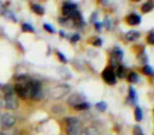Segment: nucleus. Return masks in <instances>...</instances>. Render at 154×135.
I'll use <instances>...</instances> for the list:
<instances>
[{
  "instance_id": "12",
  "label": "nucleus",
  "mask_w": 154,
  "mask_h": 135,
  "mask_svg": "<svg viewBox=\"0 0 154 135\" xmlns=\"http://www.w3.org/2000/svg\"><path fill=\"white\" fill-rule=\"evenodd\" d=\"M82 135H100L98 129L95 127H88L85 130H82Z\"/></svg>"
},
{
  "instance_id": "4",
  "label": "nucleus",
  "mask_w": 154,
  "mask_h": 135,
  "mask_svg": "<svg viewBox=\"0 0 154 135\" xmlns=\"http://www.w3.org/2000/svg\"><path fill=\"white\" fill-rule=\"evenodd\" d=\"M62 13H63L64 17L68 19H80V13L77 10L76 5L72 2H66L63 5V9H62Z\"/></svg>"
},
{
  "instance_id": "24",
  "label": "nucleus",
  "mask_w": 154,
  "mask_h": 135,
  "mask_svg": "<svg viewBox=\"0 0 154 135\" xmlns=\"http://www.w3.org/2000/svg\"><path fill=\"white\" fill-rule=\"evenodd\" d=\"M133 134L134 135H145V133H143V129H141L140 127L135 126L134 129H133Z\"/></svg>"
},
{
  "instance_id": "27",
  "label": "nucleus",
  "mask_w": 154,
  "mask_h": 135,
  "mask_svg": "<svg viewBox=\"0 0 154 135\" xmlns=\"http://www.w3.org/2000/svg\"><path fill=\"white\" fill-rule=\"evenodd\" d=\"M43 28H45V30H47L49 33H54L55 32V30H54V28H52L50 24H48V23H45L43 24Z\"/></svg>"
},
{
  "instance_id": "21",
  "label": "nucleus",
  "mask_w": 154,
  "mask_h": 135,
  "mask_svg": "<svg viewBox=\"0 0 154 135\" xmlns=\"http://www.w3.org/2000/svg\"><path fill=\"white\" fill-rule=\"evenodd\" d=\"M134 114H135V119H136L137 121H140V120L143 119V111H141L140 108H136Z\"/></svg>"
},
{
  "instance_id": "33",
  "label": "nucleus",
  "mask_w": 154,
  "mask_h": 135,
  "mask_svg": "<svg viewBox=\"0 0 154 135\" xmlns=\"http://www.w3.org/2000/svg\"><path fill=\"white\" fill-rule=\"evenodd\" d=\"M0 117H1V115H0ZM0 127H1V120H0Z\"/></svg>"
},
{
  "instance_id": "32",
  "label": "nucleus",
  "mask_w": 154,
  "mask_h": 135,
  "mask_svg": "<svg viewBox=\"0 0 154 135\" xmlns=\"http://www.w3.org/2000/svg\"><path fill=\"white\" fill-rule=\"evenodd\" d=\"M0 135H7V134L5 132H0Z\"/></svg>"
},
{
  "instance_id": "7",
  "label": "nucleus",
  "mask_w": 154,
  "mask_h": 135,
  "mask_svg": "<svg viewBox=\"0 0 154 135\" xmlns=\"http://www.w3.org/2000/svg\"><path fill=\"white\" fill-rule=\"evenodd\" d=\"M14 92L17 93V95L20 98H28V81L16 84V86L14 87Z\"/></svg>"
},
{
  "instance_id": "1",
  "label": "nucleus",
  "mask_w": 154,
  "mask_h": 135,
  "mask_svg": "<svg viewBox=\"0 0 154 135\" xmlns=\"http://www.w3.org/2000/svg\"><path fill=\"white\" fill-rule=\"evenodd\" d=\"M66 134L68 135H82V124L78 117H66Z\"/></svg>"
},
{
  "instance_id": "18",
  "label": "nucleus",
  "mask_w": 154,
  "mask_h": 135,
  "mask_svg": "<svg viewBox=\"0 0 154 135\" xmlns=\"http://www.w3.org/2000/svg\"><path fill=\"white\" fill-rule=\"evenodd\" d=\"M113 56L117 60H120L122 58V56H124V53H122V51L119 49V48H114V50H113Z\"/></svg>"
},
{
  "instance_id": "11",
  "label": "nucleus",
  "mask_w": 154,
  "mask_h": 135,
  "mask_svg": "<svg viewBox=\"0 0 154 135\" xmlns=\"http://www.w3.org/2000/svg\"><path fill=\"white\" fill-rule=\"evenodd\" d=\"M139 37H140V33H139L138 31H134V30L128 32L126 35V38L128 39L129 41H135V40H137Z\"/></svg>"
},
{
  "instance_id": "6",
  "label": "nucleus",
  "mask_w": 154,
  "mask_h": 135,
  "mask_svg": "<svg viewBox=\"0 0 154 135\" xmlns=\"http://www.w3.org/2000/svg\"><path fill=\"white\" fill-rule=\"evenodd\" d=\"M5 106L9 110H16L18 107V98L15 94L5 95Z\"/></svg>"
},
{
  "instance_id": "29",
  "label": "nucleus",
  "mask_w": 154,
  "mask_h": 135,
  "mask_svg": "<svg viewBox=\"0 0 154 135\" xmlns=\"http://www.w3.org/2000/svg\"><path fill=\"white\" fill-rule=\"evenodd\" d=\"M78 39H79V35H78V34H75L74 36H73L72 38H71V40H72L73 42H75V41H77Z\"/></svg>"
},
{
  "instance_id": "25",
  "label": "nucleus",
  "mask_w": 154,
  "mask_h": 135,
  "mask_svg": "<svg viewBox=\"0 0 154 135\" xmlns=\"http://www.w3.org/2000/svg\"><path fill=\"white\" fill-rule=\"evenodd\" d=\"M129 95H130V99L132 100V103H134V101L136 100V94H135V90L133 88H130V93H129Z\"/></svg>"
},
{
  "instance_id": "23",
  "label": "nucleus",
  "mask_w": 154,
  "mask_h": 135,
  "mask_svg": "<svg viewBox=\"0 0 154 135\" xmlns=\"http://www.w3.org/2000/svg\"><path fill=\"white\" fill-rule=\"evenodd\" d=\"M22 31L23 32H31V33H33L34 32V28H33L31 24H29V23H23L22 24Z\"/></svg>"
},
{
  "instance_id": "22",
  "label": "nucleus",
  "mask_w": 154,
  "mask_h": 135,
  "mask_svg": "<svg viewBox=\"0 0 154 135\" xmlns=\"http://www.w3.org/2000/svg\"><path fill=\"white\" fill-rule=\"evenodd\" d=\"M143 72L145 74H147V75H150V76L153 75V70H152L151 66H148V64H146V66L143 68Z\"/></svg>"
},
{
  "instance_id": "3",
  "label": "nucleus",
  "mask_w": 154,
  "mask_h": 135,
  "mask_svg": "<svg viewBox=\"0 0 154 135\" xmlns=\"http://www.w3.org/2000/svg\"><path fill=\"white\" fill-rule=\"evenodd\" d=\"M71 91V88L70 86H68V84H57V86H55L54 88L51 89V91H50V95H51V97L53 99H55V100H59V99H62L63 97H66V95L70 93Z\"/></svg>"
},
{
  "instance_id": "16",
  "label": "nucleus",
  "mask_w": 154,
  "mask_h": 135,
  "mask_svg": "<svg viewBox=\"0 0 154 135\" xmlns=\"http://www.w3.org/2000/svg\"><path fill=\"white\" fill-rule=\"evenodd\" d=\"M89 108H90V105L85 101V103H79V105L75 106L74 109L77 110V111H86V110H88Z\"/></svg>"
},
{
  "instance_id": "5",
  "label": "nucleus",
  "mask_w": 154,
  "mask_h": 135,
  "mask_svg": "<svg viewBox=\"0 0 154 135\" xmlns=\"http://www.w3.org/2000/svg\"><path fill=\"white\" fill-rule=\"evenodd\" d=\"M1 120V126L5 129H10L12 127H14V124H16V118L14 115H12L11 113H5L1 115L0 117Z\"/></svg>"
},
{
  "instance_id": "19",
  "label": "nucleus",
  "mask_w": 154,
  "mask_h": 135,
  "mask_svg": "<svg viewBox=\"0 0 154 135\" xmlns=\"http://www.w3.org/2000/svg\"><path fill=\"white\" fill-rule=\"evenodd\" d=\"M3 90V92H5V95H10V94H15V92H14V88H12L11 86H9V84H5V86L1 87Z\"/></svg>"
},
{
  "instance_id": "14",
  "label": "nucleus",
  "mask_w": 154,
  "mask_h": 135,
  "mask_svg": "<svg viewBox=\"0 0 154 135\" xmlns=\"http://www.w3.org/2000/svg\"><path fill=\"white\" fill-rule=\"evenodd\" d=\"M32 11L34 12V13H36L37 15H43L45 14V9H43V7H41L40 5H32Z\"/></svg>"
},
{
  "instance_id": "10",
  "label": "nucleus",
  "mask_w": 154,
  "mask_h": 135,
  "mask_svg": "<svg viewBox=\"0 0 154 135\" xmlns=\"http://www.w3.org/2000/svg\"><path fill=\"white\" fill-rule=\"evenodd\" d=\"M127 21H128V23L130 24V26H137V24L140 23L141 18L139 15L133 13V14H130V15L127 17Z\"/></svg>"
},
{
  "instance_id": "2",
  "label": "nucleus",
  "mask_w": 154,
  "mask_h": 135,
  "mask_svg": "<svg viewBox=\"0 0 154 135\" xmlns=\"http://www.w3.org/2000/svg\"><path fill=\"white\" fill-rule=\"evenodd\" d=\"M43 95L41 84L37 80H29L28 81V98L32 100H39Z\"/></svg>"
},
{
  "instance_id": "13",
  "label": "nucleus",
  "mask_w": 154,
  "mask_h": 135,
  "mask_svg": "<svg viewBox=\"0 0 154 135\" xmlns=\"http://www.w3.org/2000/svg\"><path fill=\"white\" fill-rule=\"evenodd\" d=\"M116 77H119V78H125L127 76V70L124 66H118L117 68V71L115 73Z\"/></svg>"
},
{
  "instance_id": "28",
  "label": "nucleus",
  "mask_w": 154,
  "mask_h": 135,
  "mask_svg": "<svg viewBox=\"0 0 154 135\" xmlns=\"http://www.w3.org/2000/svg\"><path fill=\"white\" fill-rule=\"evenodd\" d=\"M57 56L59 57V59H60V61H62V62H68V60H66V56L63 55L62 53H60V52H57Z\"/></svg>"
},
{
  "instance_id": "30",
  "label": "nucleus",
  "mask_w": 154,
  "mask_h": 135,
  "mask_svg": "<svg viewBox=\"0 0 154 135\" xmlns=\"http://www.w3.org/2000/svg\"><path fill=\"white\" fill-rule=\"evenodd\" d=\"M93 44H94V45H98V47H99V45H101V39H99V38L96 39V40L93 42Z\"/></svg>"
},
{
  "instance_id": "34",
  "label": "nucleus",
  "mask_w": 154,
  "mask_h": 135,
  "mask_svg": "<svg viewBox=\"0 0 154 135\" xmlns=\"http://www.w3.org/2000/svg\"><path fill=\"white\" fill-rule=\"evenodd\" d=\"M0 89H1V84H0Z\"/></svg>"
},
{
  "instance_id": "9",
  "label": "nucleus",
  "mask_w": 154,
  "mask_h": 135,
  "mask_svg": "<svg viewBox=\"0 0 154 135\" xmlns=\"http://www.w3.org/2000/svg\"><path fill=\"white\" fill-rule=\"evenodd\" d=\"M66 103H68V105L72 106V107H75V106L79 105V103H85V97L82 96V94H79V93H76V94H72L68 98Z\"/></svg>"
},
{
  "instance_id": "15",
  "label": "nucleus",
  "mask_w": 154,
  "mask_h": 135,
  "mask_svg": "<svg viewBox=\"0 0 154 135\" xmlns=\"http://www.w3.org/2000/svg\"><path fill=\"white\" fill-rule=\"evenodd\" d=\"M152 10H153V3H152L151 1H148V2L143 3V7H141L143 13H149V12H151Z\"/></svg>"
},
{
  "instance_id": "8",
  "label": "nucleus",
  "mask_w": 154,
  "mask_h": 135,
  "mask_svg": "<svg viewBox=\"0 0 154 135\" xmlns=\"http://www.w3.org/2000/svg\"><path fill=\"white\" fill-rule=\"evenodd\" d=\"M103 78L108 84H116V76L115 72L111 69V68H107L105 71L103 72Z\"/></svg>"
},
{
  "instance_id": "31",
  "label": "nucleus",
  "mask_w": 154,
  "mask_h": 135,
  "mask_svg": "<svg viewBox=\"0 0 154 135\" xmlns=\"http://www.w3.org/2000/svg\"><path fill=\"white\" fill-rule=\"evenodd\" d=\"M2 106H3V99H2V97L0 96V109L2 108Z\"/></svg>"
},
{
  "instance_id": "17",
  "label": "nucleus",
  "mask_w": 154,
  "mask_h": 135,
  "mask_svg": "<svg viewBox=\"0 0 154 135\" xmlns=\"http://www.w3.org/2000/svg\"><path fill=\"white\" fill-rule=\"evenodd\" d=\"M128 80L130 82H132V84H135V82H137V81H138V74L135 73V72H131V73H129Z\"/></svg>"
},
{
  "instance_id": "26",
  "label": "nucleus",
  "mask_w": 154,
  "mask_h": 135,
  "mask_svg": "<svg viewBox=\"0 0 154 135\" xmlns=\"http://www.w3.org/2000/svg\"><path fill=\"white\" fill-rule=\"evenodd\" d=\"M148 42L150 43V44H153L154 43V34H153V31H151V32L149 33V35H148Z\"/></svg>"
},
{
  "instance_id": "20",
  "label": "nucleus",
  "mask_w": 154,
  "mask_h": 135,
  "mask_svg": "<svg viewBox=\"0 0 154 135\" xmlns=\"http://www.w3.org/2000/svg\"><path fill=\"white\" fill-rule=\"evenodd\" d=\"M95 107H96V109L98 110V111L100 112H103L107 110V103H105V101H99V103H97L96 105H95Z\"/></svg>"
}]
</instances>
